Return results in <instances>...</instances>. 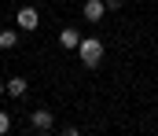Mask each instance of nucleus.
<instances>
[{"instance_id": "nucleus-1", "label": "nucleus", "mask_w": 158, "mask_h": 136, "mask_svg": "<svg viewBox=\"0 0 158 136\" xmlns=\"http://www.w3.org/2000/svg\"><path fill=\"white\" fill-rule=\"evenodd\" d=\"M77 55H81V63L92 70V66H99V59H103V41L99 37H85L77 44Z\"/></svg>"}, {"instance_id": "nucleus-8", "label": "nucleus", "mask_w": 158, "mask_h": 136, "mask_svg": "<svg viewBox=\"0 0 158 136\" xmlns=\"http://www.w3.org/2000/svg\"><path fill=\"white\" fill-rule=\"evenodd\" d=\"M11 129V118H7V110H0V136Z\"/></svg>"}, {"instance_id": "nucleus-3", "label": "nucleus", "mask_w": 158, "mask_h": 136, "mask_svg": "<svg viewBox=\"0 0 158 136\" xmlns=\"http://www.w3.org/2000/svg\"><path fill=\"white\" fill-rule=\"evenodd\" d=\"M30 125H33V133H52L55 129V114L52 110H33L30 114Z\"/></svg>"}, {"instance_id": "nucleus-9", "label": "nucleus", "mask_w": 158, "mask_h": 136, "mask_svg": "<svg viewBox=\"0 0 158 136\" xmlns=\"http://www.w3.org/2000/svg\"><path fill=\"white\" fill-rule=\"evenodd\" d=\"M103 4H107L110 11H118V7H121V0H103Z\"/></svg>"}, {"instance_id": "nucleus-7", "label": "nucleus", "mask_w": 158, "mask_h": 136, "mask_svg": "<svg viewBox=\"0 0 158 136\" xmlns=\"http://www.w3.org/2000/svg\"><path fill=\"white\" fill-rule=\"evenodd\" d=\"M7 92L11 96H26V77H11L7 81Z\"/></svg>"}, {"instance_id": "nucleus-6", "label": "nucleus", "mask_w": 158, "mask_h": 136, "mask_svg": "<svg viewBox=\"0 0 158 136\" xmlns=\"http://www.w3.org/2000/svg\"><path fill=\"white\" fill-rule=\"evenodd\" d=\"M19 44V33L15 30H0V48H15Z\"/></svg>"}, {"instance_id": "nucleus-10", "label": "nucleus", "mask_w": 158, "mask_h": 136, "mask_svg": "<svg viewBox=\"0 0 158 136\" xmlns=\"http://www.w3.org/2000/svg\"><path fill=\"white\" fill-rule=\"evenodd\" d=\"M0 92H7V85H4V81H0Z\"/></svg>"}, {"instance_id": "nucleus-2", "label": "nucleus", "mask_w": 158, "mask_h": 136, "mask_svg": "<svg viewBox=\"0 0 158 136\" xmlns=\"http://www.w3.org/2000/svg\"><path fill=\"white\" fill-rule=\"evenodd\" d=\"M15 22H19V30H26V33H33L40 26V15L37 7H19V15H15Z\"/></svg>"}, {"instance_id": "nucleus-5", "label": "nucleus", "mask_w": 158, "mask_h": 136, "mask_svg": "<svg viewBox=\"0 0 158 136\" xmlns=\"http://www.w3.org/2000/svg\"><path fill=\"white\" fill-rule=\"evenodd\" d=\"M103 11H107V4H103V0H85V19H88V22H99V19H103Z\"/></svg>"}, {"instance_id": "nucleus-4", "label": "nucleus", "mask_w": 158, "mask_h": 136, "mask_svg": "<svg viewBox=\"0 0 158 136\" xmlns=\"http://www.w3.org/2000/svg\"><path fill=\"white\" fill-rule=\"evenodd\" d=\"M59 44L66 48V52H77V44H81V33L74 30V26H66V30L59 33Z\"/></svg>"}]
</instances>
